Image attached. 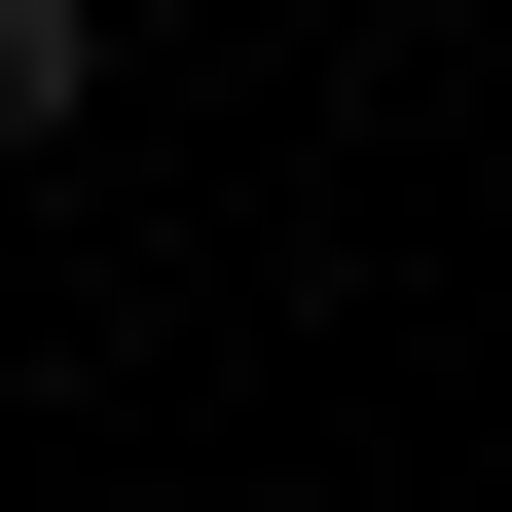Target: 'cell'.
Returning <instances> with one entry per match:
<instances>
[{
    "instance_id": "1",
    "label": "cell",
    "mask_w": 512,
    "mask_h": 512,
    "mask_svg": "<svg viewBox=\"0 0 512 512\" xmlns=\"http://www.w3.org/2000/svg\"><path fill=\"white\" fill-rule=\"evenodd\" d=\"M74 110H110V0H0V183L74 147Z\"/></svg>"
}]
</instances>
